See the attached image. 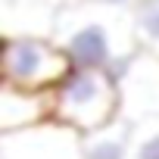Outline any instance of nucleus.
<instances>
[{
    "instance_id": "nucleus-1",
    "label": "nucleus",
    "mask_w": 159,
    "mask_h": 159,
    "mask_svg": "<svg viewBox=\"0 0 159 159\" xmlns=\"http://www.w3.org/2000/svg\"><path fill=\"white\" fill-rule=\"evenodd\" d=\"M116 103L112 78L103 69H72L56 94V112L66 125L78 128H103Z\"/></svg>"
},
{
    "instance_id": "nucleus-2",
    "label": "nucleus",
    "mask_w": 159,
    "mask_h": 159,
    "mask_svg": "<svg viewBox=\"0 0 159 159\" xmlns=\"http://www.w3.org/2000/svg\"><path fill=\"white\" fill-rule=\"evenodd\" d=\"M116 10L119 7L97 3L88 13H78L75 22H62L69 25L62 31V50L72 59V69H106L116 59L119 44L112 34V22L122 19Z\"/></svg>"
},
{
    "instance_id": "nucleus-3",
    "label": "nucleus",
    "mask_w": 159,
    "mask_h": 159,
    "mask_svg": "<svg viewBox=\"0 0 159 159\" xmlns=\"http://www.w3.org/2000/svg\"><path fill=\"white\" fill-rule=\"evenodd\" d=\"M7 78L10 84L34 88L44 81H59L72 72V59L62 47H53L34 34H19L7 41Z\"/></svg>"
},
{
    "instance_id": "nucleus-4",
    "label": "nucleus",
    "mask_w": 159,
    "mask_h": 159,
    "mask_svg": "<svg viewBox=\"0 0 159 159\" xmlns=\"http://www.w3.org/2000/svg\"><path fill=\"white\" fill-rule=\"evenodd\" d=\"M125 140H128V134L122 128L119 131H106V134L88 140L84 156L88 159H125Z\"/></svg>"
},
{
    "instance_id": "nucleus-5",
    "label": "nucleus",
    "mask_w": 159,
    "mask_h": 159,
    "mask_svg": "<svg viewBox=\"0 0 159 159\" xmlns=\"http://www.w3.org/2000/svg\"><path fill=\"white\" fill-rule=\"evenodd\" d=\"M137 31H140L143 41L159 44V3H153V7H147V10L140 13V19H137Z\"/></svg>"
},
{
    "instance_id": "nucleus-6",
    "label": "nucleus",
    "mask_w": 159,
    "mask_h": 159,
    "mask_svg": "<svg viewBox=\"0 0 159 159\" xmlns=\"http://www.w3.org/2000/svg\"><path fill=\"white\" fill-rule=\"evenodd\" d=\"M134 159H159V131H150V134H143L137 140Z\"/></svg>"
},
{
    "instance_id": "nucleus-7",
    "label": "nucleus",
    "mask_w": 159,
    "mask_h": 159,
    "mask_svg": "<svg viewBox=\"0 0 159 159\" xmlns=\"http://www.w3.org/2000/svg\"><path fill=\"white\" fill-rule=\"evenodd\" d=\"M94 3H103V7H125L128 0H94Z\"/></svg>"
}]
</instances>
